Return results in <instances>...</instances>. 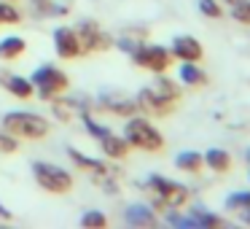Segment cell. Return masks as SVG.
<instances>
[{
  "instance_id": "obj_21",
  "label": "cell",
  "mask_w": 250,
  "mask_h": 229,
  "mask_svg": "<svg viewBox=\"0 0 250 229\" xmlns=\"http://www.w3.org/2000/svg\"><path fill=\"white\" fill-rule=\"evenodd\" d=\"M188 213L194 216V221L199 224V229H207V227H226V218H221V216H215V213L205 210L202 205L188 207Z\"/></svg>"
},
{
  "instance_id": "obj_29",
  "label": "cell",
  "mask_w": 250,
  "mask_h": 229,
  "mask_svg": "<svg viewBox=\"0 0 250 229\" xmlns=\"http://www.w3.org/2000/svg\"><path fill=\"white\" fill-rule=\"evenodd\" d=\"M199 11L205 14V17H210V19L223 17V8H221V3H218V0H199Z\"/></svg>"
},
{
  "instance_id": "obj_31",
  "label": "cell",
  "mask_w": 250,
  "mask_h": 229,
  "mask_svg": "<svg viewBox=\"0 0 250 229\" xmlns=\"http://www.w3.org/2000/svg\"><path fill=\"white\" fill-rule=\"evenodd\" d=\"M242 218H245V221H248V224H250V207H245V213H242Z\"/></svg>"
},
{
  "instance_id": "obj_18",
  "label": "cell",
  "mask_w": 250,
  "mask_h": 229,
  "mask_svg": "<svg viewBox=\"0 0 250 229\" xmlns=\"http://www.w3.org/2000/svg\"><path fill=\"white\" fill-rule=\"evenodd\" d=\"M202 157H205V167H210L212 173H229L231 170V154L223 151V148H210Z\"/></svg>"
},
{
  "instance_id": "obj_19",
  "label": "cell",
  "mask_w": 250,
  "mask_h": 229,
  "mask_svg": "<svg viewBox=\"0 0 250 229\" xmlns=\"http://www.w3.org/2000/svg\"><path fill=\"white\" fill-rule=\"evenodd\" d=\"M175 167L183 170V173H199L205 167V157L199 151H180L175 157Z\"/></svg>"
},
{
  "instance_id": "obj_7",
  "label": "cell",
  "mask_w": 250,
  "mask_h": 229,
  "mask_svg": "<svg viewBox=\"0 0 250 229\" xmlns=\"http://www.w3.org/2000/svg\"><path fill=\"white\" fill-rule=\"evenodd\" d=\"M76 33H78V41H81V46H83V54L105 51L113 44V38H110L97 22H92V19H81V22L76 24Z\"/></svg>"
},
{
  "instance_id": "obj_16",
  "label": "cell",
  "mask_w": 250,
  "mask_h": 229,
  "mask_svg": "<svg viewBox=\"0 0 250 229\" xmlns=\"http://www.w3.org/2000/svg\"><path fill=\"white\" fill-rule=\"evenodd\" d=\"M178 81L183 84V87L199 89V87H205V84H207V73L199 68V62H180Z\"/></svg>"
},
{
  "instance_id": "obj_30",
  "label": "cell",
  "mask_w": 250,
  "mask_h": 229,
  "mask_svg": "<svg viewBox=\"0 0 250 229\" xmlns=\"http://www.w3.org/2000/svg\"><path fill=\"white\" fill-rule=\"evenodd\" d=\"M0 221H11V207H6L0 202Z\"/></svg>"
},
{
  "instance_id": "obj_9",
  "label": "cell",
  "mask_w": 250,
  "mask_h": 229,
  "mask_svg": "<svg viewBox=\"0 0 250 229\" xmlns=\"http://www.w3.org/2000/svg\"><path fill=\"white\" fill-rule=\"evenodd\" d=\"M51 41H54V51L60 60H78V57H83V46L81 41H78V33L76 27H54V33H51Z\"/></svg>"
},
{
  "instance_id": "obj_25",
  "label": "cell",
  "mask_w": 250,
  "mask_h": 229,
  "mask_svg": "<svg viewBox=\"0 0 250 229\" xmlns=\"http://www.w3.org/2000/svg\"><path fill=\"white\" fill-rule=\"evenodd\" d=\"M19 146H22V143H19V137L0 127V154H17Z\"/></svg>"
},
{
  "instance_id": "obj_27",
  "label": "cell",
  "mask_w": 250,
  "mask_h": 229,
  "mask_svg": "<svg viewBox=\"0 0 250 229\" xmlns=\"http://www.w3.org/2000/svg\"><path fill=\"white\" fill-rule=\"evenodd\" d=\"M226 207H231V210H245V207H250V191H234V194L226 197Z\"/></svg>"
},
{
  "instance_id": "obj_2",
  "label": "cell",
  "mask_w": 250,
  "mask_h": 229,
  "mask_svg": "<svg viewBox=\"0 0 250 229\" xmlns=\"http://www.w3.org/2000/svg\"><path fill=\"white\" fill-rule=\"evenodd\" d=\"M124 140L129 143L132 148H140V151L148 154H159L164 148V135L146 119V116H126L124 121V130H121Z\"/></svg>"
},
{
  "instance_id": "obj_8",
  "label": "cell",
  "mask_w": 250,
  "mask_h": 229,
  "mask_svg": "<svg viewBox=\"0 0 250 229\" xmlns=\"http://www.w3.org/2000/svg\"><path fill=\"white\" fill-rule=\"evenodd\" d=\"M135 103H137V111H146V114H151V116H169L175 108H178V100L164 97V94L159 92V89H153V87L140 89L137 97H135Z\"/></svg>"
},
{
  "instance_id": "obj_28",
  "label": "cell",
  "mask_w": 250,
  "mask_h": 229,
  "mask_svg": "<svg viewBox=\"0 0 250 229\" xmlns=\"http://www.w3.org/2000/svg\"><path fill=\"white\" fill-rule=\"evenodd\" d=\"M231 17L237 19L239 24H250V0H239V3H234Z\"/></svg>"
},
{
  "instance_id": "obj_3",
  "label": "cell",
  "mask_w": 250,
  "mask_h": 229,
  "mask_svg": "<svg viewBox=\"0 0 250 229\" xmlns=\"http://www.w3.org/2000/svg\"><path fill=\"white\" fill-rule=\"evenodd\" d=\"M146 189L153 191V210H167V207H183L186 202H188V189H186L183 183H178V181L172 178H164V175H148V183Z\"/></svg>"
},
{
  "instance_id": "obj_5",
  "label": "cell",
  "mask_w": 250,
  "mask_h": 229,
  "mask_svg": "<svg viewBox=\"0 0 250 229\" xmlns=\"http://www.w3.org/2000/svg\"><path fill=\"white\" fill-rule=\"evenodd\" d=\"M30 167H33L35 183H38L43 191H49V194H70L73 186H76L73 173H70V170H65V167H60V164H51V162H43V159H35Z\"/></svg>"
},
{
  "instance_id": "obj_12",
  "label": "cell",
  "mask_w": 250,
  "mask_h": 229,
  "mask_svg": "<svg viewBox=\"0 0 250 229\" xmlns=\"http://www.w3.org/2000/svg\"><path fill=\"white\" fill-rule=\"evenodd\" d=\"M0 87L19 100H30L35 94L33 81L27 76H22V73H11V70H0Z\"/></svg>"
},
{
  "instance_id": "obj_32",
  "label": "cell",
  "mask_w": 250,
  "mask_h": 229,
  "mask_svg": "<svg viewBox=\"0 0 250 229\" xmlns=\"http://www.w3.org/2000/svg\"><path fill=\"white\" fill-rule=\"evenodd\" d=\"M248 162H250V148H248Z\"/></svg>"
},
{
  "instance_id": "obj_22",
  "label": "cell",
  "mask_w": 250,
  "mask_h": 229,
  "mask_svg": "<svg viewBox=\"0 0 250 229\" xmlns=\"http://www.w3.org/2000/svg\"><path fill=\"white\" fill-rule=\"evenodd\" d=\"M153 76H156V78H153L151 87H153V89H159V92H162L164 97L178 100V103H180V84H175L172 78H167L164 73H153Z\"/></svg>"
},
{
  "instance_id": "obj_10",
  "label": "cell",
  "mask_w": 250,
  "mask_h": 229,
  "mask_svg": "<svg viewBox=\"0 0 250 229\" xmlns=\"http://www.w3.org/2000/svg\"><path fill=\"white\" fill-rule=\"evenodd\" d=\"M94 108L97 111H105V114L110 116H132L137 111V103L135 100H129L124 92H100L97 97H94Z\"/></svg>"
},
{
  "instance_id": "obj_26",
  "label": "cell",
  "mask_w": 250,
  "mask_h": 229,
  "mask_svg": "<svg viewBox=\"0 0 250 229\" xmlns=\"http://www.w3.org/2000/svg\"><path fill=\"white\" fill-rule=\"evenodd\" d=\"M143 38H146V35H119V38H116V46H119L121 51H126V54H132V51L137 49V46L143 44Z\"/></svg>"
},
{
  "instance_id": "obj_13",
  "label": "cell",
  "mask_w": 250,
  "mask_h": 229,
  "mask_svg": "<svg viewBox=\"0 0 250 229\" xmlns=\"http://www.w3.org/2000/svg\"><path fill=\"white\" fill-rule=\"evenodd\" d=\"M124 221L129 224V227H156L159 216L151 205H146V202H132V205L124 207Z\"/></svg>"
},
{
  "instance_id": "obj_4",
  "label": "cell",
  "mask_w": 250,
  "mask_h": 229,
  "mask_svg": "<svg viewBox=\"0 0 250 229\" xmlns=\"http://www.w3.org/2000/svg\"><path fill=\"white\" fill-rule=\"evenodd\" d=\"M30 81H33V87H35V97L43 100V103H51L57 94H65L67 87H70L67 73L62 70V68L51 65V62L35 68L33 76H30Z\"/></svg>"
},
{
  "instance_id": "obj_17",
  "label": "cell",
  "mask_w": 250,
  "mask_h": 229,
  "mask_svg": "<svg viewBox=\"0 0 250 229\" xmlns=\"http://www.w3.org/2000/svg\"><path fill=\"white\" fill-rule=\"evenodd\" d=\"M27 51V41L22 35H3L0 38V62H14Z\"/></svg>"
},
{
  "instance_id": "obj_11",
  "label": "cell",
  "mask_w": 250,
  "mask_h": 229,
  "mask_svg": "<svg viewBox=\"0 0 250 229\" xmlns=\"http://www.w3.org/2000/svg\"><path fill=\"white\" fill-rule=\"evenodd\" d=\"M169 54H172V60H180V62H202L205 46L194 35H175L172 46H169Z\"/></svg>"
},
{
  "instance_id": "obj_15",
  "label": "cell",
  "mask_w": 250,
  "mask_h": 229,
  "mask_svg": "<svg viewBox=\"0 0 250 229\" xmlns=\"http://www.w3.org/2000/svg\"><path fill=\"white\" fill-rule=\"evenodd\" d=\"M97 143H100V148H103V154L108 159H124L126 154L132 151V146L124 140V135H116L113 130H110L105 137H100Z\"/></svg>"
},
{
  "instance_id": "obj_33",
  "label": "cell",
  "mask_w": 250,
  "mask_h": 229,
  "mask_svg": "<svg viewBox=\"0 0 250 229\" xmlns=\"http://www.w3.org/2000/svg\"><path fill=\"white\" fill-rule=\"evenodd\" d=\"M11 3H17V0H11Z\"/></svg>"
},
{
  "instance_id": "obj_1",
  "label": "cell",
  "mask_w": 250,
  "mask_h": 229,
  "mask_svg": "<svg viewBox=\"0 0 250 229\" xmlns=\"http://www.w3.org/2000/svg\"><path fill=\"white\" fill-rule=\"evenodd\" d=\"M3 130H8L11 135H17L19 140H43L51 132V121L38 111H8L0 121Z\"/></svg>"
},
{
  "instance_id": "obj_6",
  "label": "cell",
  "mask_w": 250,
  "mask_h": 229,
  "mask_svg": "<svg viewBox=\"0 0 250 229\" xmlns=\"http://www.w3.org/2000/svg\"><path fill=\"white\" fill-rule=\"evenodd\" d=\"M129 57L137 68H146V70H151V73H167L169 65H172L169 49L167 46H159V44H140Z\"/></svg>"
},
{
  "instance_id": "obj_14",
  "label": "cell",
  "mask_w": 250,
  "mask_h": 229,
  "mask_svg": "<svg viewBox=\"0 0 250 229\" xmlns=\"http://www.w3.org/2000/svg\"><path fill=\"white\" fill-rule=\"evenodd\" d=\"M67 157L76 162V167L86 170V173L97 175V178H108V175H110L108 162H103V159H94V157H86L83 151H78V148H73V146H67Z\"/></svg>"
},
{
  "instance_id": "obj_20",
  "label": "cell",
  "mask_w": 250,
  "mask_h": 229,
  "mask_svg": "<svg viewBox=\"0 0 250 229\" xmlns=\"http://www.w3.org/2000/svg\"><path fill=\"white\" fill-rule=\"evenodd\" d=\"M51 111H54V119H60L62 124H67V121L76 119V108H73L70 97H65V94H57L54 100H51Z\"/></svg>"
},
{
  "instance_id": "obj_24",
  "label": "cell",
  "mask_w": 250,
  "mask_h": 229,
  "mask_svg": "<svg viewBox=\"0 0 250 229\" xmlns=\"http://www.w3.org/2000/svg\"><path fill=\"white\" fill-rule=\"evenodd\" d=\"M19 22H22V11L11 0H0V24H19Z\"/></svg>"
},
{
  "instance_id": "obj_23",
  "label": "cell",
  "mask_w": 250,
  "mask_h": 229,
  "mask_svg": "<svg viewBox=\"0 0 250 229\" xmlns=\"http://www.w3.org/2000/svg\"><path fill=\"white\" fill-rule=\"evenodd\" d=\"M81 224L83 229H105L108 227V216H105L103 210H97V207H89V210L81 213Z\"/></svg>"
}]
</instances>
